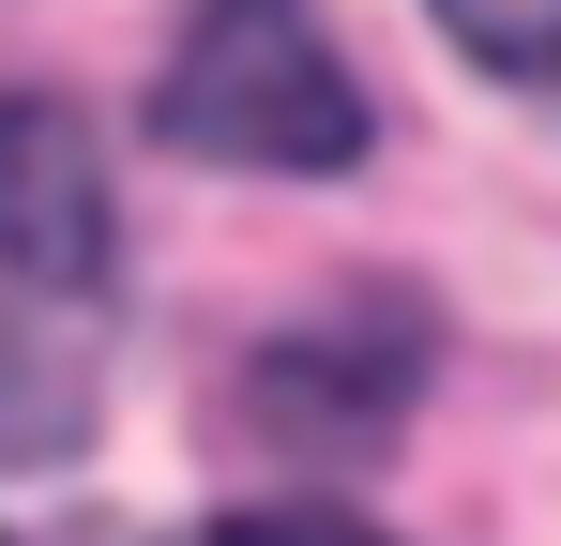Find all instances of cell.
I'll use <instances>...</instances> for the list:
<instances>
[{
  "label": "cell",
  "instance_id": "6da1fadb",
  "mask_svg": "<svg viewBox=\"0 0 561 546\" xmlns=\"http://www.w3.org/2000/svg\"><path fill=\"white\" fill-rule=\"evenodd\" d=\"M152 122H168V152L197 168H365V77L319 46V15L304 0H183V46H168V77H152Z\"/></svg>",
  "mask_w": 561,
  "mask_h": 546
},
{
  "label": "cell",
  "instance_id": "7a4b0ae2",
  "mask_svg": "<svg viewBox=\"0 0 561 546\" xmlns=\"http://www.w3.org/2000/svg\"><path fill=\"white\" fill-rule=\"evenodd\" d=\"M106 152L77 137V106L0 91V273L31 288H106Z\"/></svg>",
  "mask_w": 561,
  "mask_h": 546
},
{
  "label": "cell",
  "instance_id": "3957f363",
  "mask_svg": "<svg viewBox=\"0 0 561 546\" xmlns=\"http://www.w3.org/2000/svg\"><path fill=\"white\" fill-rule=\"evenodd\" d=\"M77 425H92V379L46 350L15 304H0V470H46V455H77Z\"/></svg>",
  "mask_w": 561,
  "mask_h": 546
},
{
  "label": "cell",
  "instance_id": "277c9868",
  "mask_svg": "<svg viewBox=\"0 0 561 546\" xmlns=\"http://www.w3.org/2000/svg\"><path fill=\"white\" fill-rule=\"evenodd\" d=\"M425 15L456 31V61H485L501 91L561 106V0H425Z\"/></svg>",
  "mask_w": 561,
  "mask_h": 546
},
{
  "label": "cell",
  "instance_id": "5b68a950",
  "mask_svg": "<svg viewBox=\"0 0 561 546\" xmlns=\"http://www.w3.org/2000/svg\"><path fill=\"white\" fill-rule=\"evenodd\" d=\"M213 546H394V532H365V516H319V501H259V516H228Z\"/></svg>",
  "mask_w": 561,
  "mask_h": 546
}]
</instances>
